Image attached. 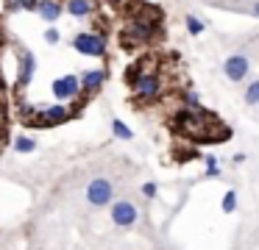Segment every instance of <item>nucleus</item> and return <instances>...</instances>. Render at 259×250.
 <instances>
[{
  "instance_id": "nucleus-1",
  "label": "nucleus",
  "mask_w": 259,
  "mask_h": 250,
  "mask_svg": "<svg viewBox=\"0 0 259 250\" xmlns=\"http://www.w3.org/2000/svg\"><path fill=\"white\" fill-rule=\"evenodd\" d=\"M73 117H78V111L67 109V106L59 100V103H51V106H39L34 120H28V122L34 128H56V125H62V122L73 120Z\"/></svg>"
},
{
  "instance_id": "nucleus-2",
  "label": "nucleus",
  "mask_w": 259,
  "mask_h": 250,
  "mask_svg": "<svg viewBox=\"0 0 259 250\" xmlns=\"http://www.w3.org/2000/svg\"><path fill=\"white\" fill-rule=\"evenodd\" d=\"M73 50L81 56H92V59H103L106 56V47H109V39L98 31H81L73 36Z\"/></svg>"
},
{
  "instance_id": "nucleus-3",
  "label": "nucleus",
  "mask_w": 259,
  "mask_h": 250,
  "mask_svg": "<svg viewBox=\"0 0 259 250\" xmlns=\"http://www.w3.org/2000/svg\"><path fill=\"white\" fill-rule=\"evenodd\" d=\"M84 197L90 206H95V209H103V206H112L114 203V183L109 181V178H92L90 183H87L84 189Z\"/></svg>"
},
{
  "instance_id": "nucleus-4",
  "label": "nucleus",
  "mask_w": 259,
  "mask_h": 250,
  "mask_svg": "<svg viewBox=\"0 0 259 250\" xmlns=\"http://www.w3.org/2000/svg\"><path fill=\"white\" fill-rule=\"evenodd\" d=\"M51 92H53V97L56 100H75V97H81V75H73V72H67V75H59L56 81L51 83Z\"/></svg>"
},
{
  "instance_id": "nucleus-5",
  "label": "nucleus",
  "mask_w": 259,
  "mask_h": 250,
  "mask_svg": "<svg viewBox=\"0 0 259 250\" xmlns=\"http://www.w3.org/2000/svg\"><path fill=\"white\" fill-rule=\"evenodd\" d=\"M153 36H156V22H153V20H142V17H137V20L123 31L125 44H145V42H151Z\"/></svg>"
},
{
  "instance_id": "nucleus-6",
  "label": "nucleus",
  "mask_w": 259,
  "mask_h": 250,
  "mask_svg": "<svg viewBox=\"0 0 259 250\" xmlns=\"http://www.w3.org/2000/svg\"><path fill=\"white\" fill-rule=\"evenodd\" d=\"M109 217H112V222L117 228H131V225L140 222V209H137L131 200H114Z\"/></svg>"
},
{
  "instance_id": "nucleus-7",
  "label": "nucleus",
  "mask_w": 259,
  "mask_h": 250,
  "mask_svg": "<svg viewBox=\"0 0 259 250\" xmlns=\"http://www.w3.org/2000/svg\"><path fill=\"white\" fill-rule=\"evenodd\" d=\"M131 89H134L137 100L148 103V100H153L159 92H162V81H159V75H153V72H140V78L131 83Z\"/></svg>"
},
{
  "instance_id": "nucleus-8",
  "label": "nucleus",
  "mask_w": 259,
  "mask_h": 250,
  "mask_svg": "<svg viewBox=\"0 0 259 250\" xmlns=\"http://www.w3.org/2000/svg\"><path fill=\"white\" fill-rule=\"evenodd\" d=\"M36 72V56L28 47H17V89L31 86Z\"/></svg>"
},
{
  "instance_id": "nucleus-9",
  "label": "nucleus",
  "mask_w": 259,
  "mask_h": 250,
  "mask_svg": "<svg viewBox=\"0 0 259 250\" xmlns=\"http://www.w3.org/2000/svg\"><path fill=\"white\" fill-rule=\"evenodd\" d=\"M248 72H251V59H248V56H242V53H234V56H229V59L223 61V75L229 78L231 83L245 81Z\"/></svg>"
},
{
  "instance_id": "nucleus-10",
  "label": "nucleus",
  "mask_w": 259,
  "mask_h": 250,
  "mask_svg": "<svg viewBox=\"0 0 259 250\" xmlns=\"http://www.w3.org/2000/svg\"><path fill=\"white\" fill-rule=\"evenodd\" d=\"M34 14L39 17L42 22L53 25V22L64 14V0H36V11H34Z\"/></svg>"
},
{
  "instance_id": "nucleus-11",
  "label": "nucleus",
  "mask_w": 259,
  "mask_h": 250,
  "mask_svg": "<svg viewBox=\"0 0 259 250\" xmlns=\"http://www.w3.org/2000/svg\"><path fill=\"white\" fill-rule=\"evenodd\" d=\"M103 83H106V70H87V72H81V92H84L87 97H92V94L101 92Z\"/></svg>"
},
{
  "instance_id": "nucleus-12",
  "label": "nucleus",
  "mask_w": 259,
  "mask_h": 250,
  "mask_svg": "<svg viewBox=\"0 0 259 250\" xmlns=\"http://www.w3.org/2000/svg\"><path fill=\"white\" fill-rule=\"evenodd\" d=\"M64 11L75 20H90L95 14V0H64Z\"/></svg>"
},
{
  "instance_id": "nucleus-13",
  "label": "nucleus",
  "mask_w": 259,
  "mask_h": 250,
  "mask_svg": "<svg viewBox=\"0 0 259 250\" xmlns=\"http://www.w3.org/2000/svg\"><path fill=\"white\" fill-rule=\"evenodd\" d=\"M14 150H17V153H34L36 139L28 136V133H17V136H14Z\"/></svg>"
},
{
  "instance_id": "nucleus-14",
  "label": "nucleus",
  "mask_w": 259,
  "mask_h": 250,
  "mask_svg": "<svg viewBox=\"0 0 259 250\" xmlns=\"http://www.w3.org/2000/svg\"><path fill=\"white\" fill-rule=\"evenodd\" d=\"M6 11L17 14V11H36V0H6Z\"/></svg>"
},
{
  "instance_id": "nucleus-15",
  "label": "nucleus",
  "mask_w": 259,
  "mask_h": 250,
  "mask_svg": "<svg viewBox=\"0 0 259 250\" xmlns=\"http://www.w3.org/2000/svg\"><path fill=\"white\" fill-rule=\"evenodd\" d=\"M112 133L117 139H123V142H131V139H134V131H131V128L120 120V117H114V120H112Z\"/></svg>"
},
{
  "instance_id": "nucleus-16",
  "label": "nucleus",
  "mask_w": 259,
  "mask_h": 250,
  "mask_svg": "<svg viewBox=\"0 0 259 250\" xmlns=\"http://www.w3.org/2000/svg\"><path fill=\"white\" fill-rule=\"evenodd\" d=\"M245 103L248 106H259V78L245 86Z\"/></svg>"
},
{
  "instance_id": "nucleus-17",
  "label": "nucleus",
  "mask_w": 259,
  "mask_h": 250,
  "mask_svg": "<svg viewBox=\"0 0 259 250\" xmlns=\"http://www.w3.org/2000/svg\"><path fill=\"white\" fill-rule=\"evenodd\" d=\"M187 31H190L192 36H201V33L206 31V25H203V22L198 20L195 14H187Z\"/></svg>"
},
{
  "instance_id": "nucleus-18",
  "label": "nucleus",
  "mask_w": 259,
  "mask_h": 250,
  "mask_svg": "<svg viewBox=\"0 0 259 250\" xmlns=\"http://www.w3.org/2000/svg\"><path fill=\"white\" fill-rule=\"evenodd\" d=\"M220 209H223L226 214H231V211L237 209V192H234V189H229V192L223 194V203H220Z\"/></svg>"
},
{
  "instance_id": "nucleus-19",
  "label": "nucleus",
  "mask_w": 259,
  "mask_h": 250,
  "mask_svg": "<svg viewBox=\"0 0 259 250\" xmlns=\"http://www.w3.org/2000/svg\"><path fill=\"white\" fill-rule=\"evenodd\" d=\"M17 114L23 117V120H34V114H36V106H34V103H25V100H23V103L17 106Z\"/></svg>"
},
{
  "instance_id": "nucleus-20",
  "label": "nucleus",
  "mask_w": 259,
  "mask_h": 250,
  "mask_svg": "<svg viewBox=\"0 0 259 250\" xmlns=\"http://www.w3.org/2000/svg\"><path fill=\"white\" fill-rule=\"evenodd\" d=\"M42 39H45V44H59V42H62V31H59V28H45V36H42Z\"/></svg>"
},
{
  "instance_id": "nucleus-21",
  "label": "nucleus",
  "mask_w": 259,
  "mask_h": 250,
  "mask_svg": "<svg viewBox=\"0 0 259 250\" xmlns=\"http://www.w3.org/2000/svg\"><path fill=\"white\" fill-rule=\"evenodd\" d=\"M206 170H209V175H220V167H218V159L214 156H206Z\"/></svg>"
},
{
  "instance_id": "nucleus-22",
  "label": "nucleus",
  "mask_w": 259,
  "mask_h": 250,
  "mask_svg": "<svg viewBox=\"0 0 259 250\" xmlns=\"http://www.w3.org/2000/svg\"><path fill=\"white\" fill-rule=\"evenodd\" d=\"M156 192H159V186H156L153 181L142 183V194H145V197H156Z\"/></svg>"
},
{
  "instance_id": "nucleus-23",
  "label": "nucleus",
  "mask_w": 259,
  "mask_h": 250,
  "mask_svg": "<svg viewBox=\"0 0 259 250\" xmlns=\"http://www.w3.org/2000/svg\"><path fill=\"white\" fill-rule=\"evenodd\" d=\"M251 14H253V17H256V20H259V0H256V3L251 6Z\"/></svg>"
},
{
  "instance_id": "nucleus-24",
  "label": "nucleus",
  "mask_w": 259,
  "mask_h": 250,
  "mask_svg": "<svg viewBox=\"0 0 259 250\" xmlns=\"http://www.w3.org/2000/svg\"><path fill=\"white\" fill-rule=\"evenodd\" d=\"M3 117H6V114H3V106H0V122H3Z\"/></svg>"
},
{
  "instance_id": "nucleus-25",
  "label": "nucleus",
  "mask_w": 259,
  "mask_h": 250,
  "mask_svg": "<svg viewBox=\"0 0 259 250\" xmlns=\"http://www.w3.org/2000/svg\"><path fill=\"white\" fill-rule=\"evenodd\" d=\"M106 3H120V0H106Z\"/></svg>"
}]
</instances>
